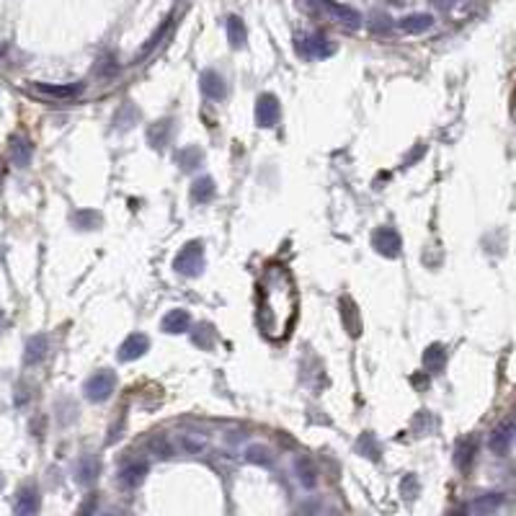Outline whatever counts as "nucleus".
Instances as JSON below:
<instances>
[{
	"instance_id": "f257e3e1",
	"label": "nucleus",
	"mask_w": 516,
	"mask_h": 516,
	"mask_svg": "<svg viewBox=\"0 0 516 516\" xmlns=\"http://www.w3.org/2000/svg\"><path fill=\"white\" fill-rule=\"evenodd\" d=\"M299 310L297 284L284 263H269L258 279V330L269 341H287Z\"/></svg>"
},
{
	"instance_id": "f03ea898",
	"label": "nucleus",
	"mask_w": 516,
	"mask_h": 516,
	"mask_svg": "<svg viewBox=\"0 0 516 516\" xmlns=\"http://www.w3.org/2000/svg\"><path fill=\"white\" fill-rule=\"evenodd\" d=\"M173 269L181 277H199L204 269V243L202 240H191L181 248L179 256L173 258Z\"/></svg>"
},
{
	"instance_id": "7ed1b4c3",
	"label": "nucleus",
	"mask_w": 516,
	"mask_h": 516,
	"mask_svg": "<svg viewBox=\"0 0 516 516\" xmlns=\"http://www.w3.org/2000/svg\"><path fill=\"white\" fill-rule=\"evenodd\" d=\"M116 390V374L112 369H101V372L90 374L85 385H83V392L88 397L90 403H104L112 397V392Z\"/></svg>"
},
{
	"instance_id": "20e7f679",
	"label": "nucleus",
	"mask_w": 516,
	"mask_h": 516,
	"mask_svg": "<svg viewBox=\"0 0 516 516\" xmlns=\"http://www.w3.org/2000/svg\"><path fill=\"white\" fill-rule=\"evenodd\" d=\"M318 3H320V8L330 16V18H333V21L341 23V26H346V29H359L361 26V13L356 11V8L344 6V3H336V0H318Z\"/></svg>"
},
{
	"instance_id": "39448f33",
	"label": "nucleus",
	"mask_w": 516,
	"mask_h": 516,
	"mask_svg": "<svg viewBox=\"0 0 516 516\" xmlns=\"http://www.w3.org/2000/svg\"><path fill=\"white\" fill-rule=\"evenodd\" d=\"M297 52L305 54V57H313V60H323V57H330L336 52V47L330 39H325L323 34H310V37L299 39Z\"/></svg>"
},
{
	"instance_id": "423d86ee",
	"label": "nucleus",
	"mask_w": 516,
	"mask_h": 516,
	"mask_svg": "<svg viewBox=\"0 0 516 516\" xmlns=\"http://www.w3.org/2000/svg\"><path fill=\"white\" fill-rule=\"evenodd\" d=\"M279 116H282V109H279L277 96H271V93L258 96V101H256V121H258V127H277Z\"/></svg>"
},
{
	"instance_id": "0eeeda50",
	"label": "nucleus",
	"mask_w": 516,
	"mask_h": 516,
	"mask_svg": "<svg viewBox=\"0 0 516 516\" xmlns=\"http://www.w3.org/2000/svg\"><path fill=\"white\" fill-rule=\"evenodd\" d=\"M372 246H374V251L380 256H385V258H395V256H400V235H397L392 227H380V230L374 232L372 235Z\"/></svg>"
},
{
	"instance_id": "6e6552de",
	"label": "nucleus",
	"mask_w": 516,
	"mask_h": 516,
	"mask_svg": "<svg viewBox=\"0 0 516 516\" xmlns=\"http://www.w3.org/2000/svg\"><path fill=\"white\" fill-rule=\"evenodd\" d=\"M199 88L207 98L212 101H222L227 96V85H224V78L215 70H204L202 78H199Z\"/></svg>"
},
{
	"instance_id": "1a4fd4ad",
	"label": "nucleus",
	"mask_w": 516,
	"mask_h": 516,
	"mask_svg": "<svg viewBox=\"0 0 516 516\" xmlns=\"http://www.w3.org/2000/svg\"><path fill=\"white\" fill-rule=\"evenodd\" d=\"M8 155H11V163H13L16 168H26V165L31 163V155H34V145H31L26 137L16 135V137H11Z\"/></svg>"
},
{
	"instance_id": "9d476101",
	"label": "nucleus",
	"mask_w": 516,
	"mask_h": 516,
	"mask_svg": "<svg viewBox=\"0 0 516 516\" xmlns=\"http://www.w3.org/2000/svg\"><path fill=\"white\" fill-rule=\"evenodd\" d=\"M148 349H150L148 336H145V333H132V336L119 346V354H116V356H119V361H135V359H140Z\"/></svg>"
},
{
	"instance_id": "9b49d317",
	"label": "nucleus",
	"mask_w": 516,
	"mask_h": 516,
	"mask_svg": "<svg viewBox=\"0 0 516 516\" xmlns=\"http://www.w3.org/2000/svg\"><path fill=\"white\" fill-rule=\"evenodd\" d=\"M160 328H163L165 333H171V336L186 333V330L191 328V315H188L186 310H171V313H165Z\"/></svg>"
},
{
	"instance_id": "f8f14e48",
	"label": "nucleus",
	"mask_w": 516,
	"mask_h": 516,
	"mask_svg": "<svg viewBox=\"0 0 516 516\" xmlns=\"http://www.w3.org/2000/svg\"><path fill=\"white\" fill-rule=\"evenodd\" d=\"M34 90L37 93H42V96H49V98H62V101H68V98H75L83 93V85L78 83H70V85H49V83H37L34 85Z\"/></svg>"
},
{
	"instance_id": "ddd939ff",
	"label": "nucleus",
	"mask_w": 516,
	"mask_h": 516,
	"mask_svg": "<svg viewBox=\"0 0 516 516\" xmlns=\"http://www.w3.org/2000/svg\"><path fill=\"white\" fill-rule=\"evenodd\" d=\"M98 470H101V464H98L96 457L85 455L78 460V464H75V480H78L80 486H90V483L98 478Z\"/></svg>"
},
{
	"instance_id": "4468645a",
	"label": "nucleus",
	"mask_w": 516,
	"mask_h": 516,
	"mask_svg": "<svg viewBox=\"0 0 516 516\" xmlns=\"http://www.w3.org/2000/svg\"><path fill=\"white\" fill-rule=\"evenodd\" d=\"M431 26H434V18L428 13H411L397 21V29L403 31V34H424Z\"/></svg>"
},
{
	"instance_id": "2eb2a0df",
	"label": "nucleus",
	"mask_w": 516,
	"mask_h": 516,
	"mask_svg": "<svg viewBox=\"0 0 516 516\" xmlns=\"http://www.w3.org/2000/svg\"><path fill=\"white\" fill-rule=\"evenodd\" d=\"M47 352H49V341H47V336L29 338L26 352H23V364H26V367H34V364H39V361L44 359Z\"/></svg>"
},
{
	"instance_id": "dca6fc26",
	"label": "nucleus",
	"mask_w": 516,
	"mask_h": 516,
	"mask_svg": "<svg viewBox=\"0 0 516 516\" xmlns=\"http://www.w3.org/2000/svg\"><path fill=\"white\" fill-rule=\"evenodd\" d=\"M171 135H173L171 119L155 121V124H150V129H148V143L155 150H163L165 145H168V140H171Z\"/></svg>"
},
{
	"instance_id": "f3484780",
	"label": "nucleus",
	"mask_w": 516,
	"mask_h": 516,
	"mask_svg": "<svg viewBox=\"0 0 516 516\" xmlns=\"http://www.w3.org/2000/svg\"><path fill=\"white\" fill-rule=\"evenodd\" d=\"M145 475H148V464L145 462H129V464L121 467L119 483L124 488H137L145 480Z\"/></svg>"
},
{
	"instance_id": "a211bd4d",
	"label": "nucleus",
	"mask_w": 516,
	"mask_h": 516,
	"mask_svg": "<svg viewBox=\"0 0 516 516\" xmlns=\"http://www.w3.org/2000/svg\"><path fill=\"white\" fill-rule=\"evenodd\" d=\"M215 194H217V186H215V181L210 176H202V179H196L191 184V202L207 204L215 199Z\"/></svg>"
},
{
	"instance_id": "6ab92c4d",
	"label": "nucleus",
	"mask_w": 516,
	"mask_h": 516,
	"mask_svg": "<svg viewBox=\"0 0 516 516\" xmlns=\"http://www.w3.org/2000/svg\"><path fill=\"white\" fill-rule=\"evenodd\" d=\"M424 364H426L428 372H442L444 364H447V352H444V346L442 344L428 346L426 352H424Z\"/></svg>"
},
{
	"instance_id": "aec40b11",
	"label": "nucleus",
	"mask_w": 516,
	"mask_h": 516,
	"mask_svg": "<svg viewBox=\"0 0 516 516\" xmlns=\"http://www.w3.org/2000/svg\"><path fill=\"white\" fill-rule=\"evenodd\" d=\"M39 509V493L37 488H23L16 498V514H34Z\"/></svg>"
},
{
	"instance_id": "412c9836",
	"label": "nucleus",
	"mask_w": 516,
	"mask_h": 516,
	"mask_svg": "<svg viewBox=\"0 0 516 516\" xmlns=\"http://www.w3.org/2000/svg\"><path fill=\"white\" fill-rule=\"evenodd\" d=\"M227 39H230L232 49L246 47V26H243V21H240L238 16H230V18H227Z\"/></svg>"
},
{
	"instance_id": "4be33fe9",
	"label": "nucleus",
	"mask_w": 516,
	"mask_h": 516,
	"mask_svg": "<svg viewBox=\"0 0 516 516\" xmlns=\"http://www.w3.org/2000/svg\"><path fill=\"white\" fill-rule=\"evenodd\" d=\"M202 160H204V155H202V150L199 148H184V150L176 152V163H179L184 171H194Z\"/></svg>"
},
{
	"instance_id": "5701e85b",
	"label": "nucleus",
	"mask_w": 516,
	"mask_h": 516,
	"mask_svg": "<svg viewBox=\"0 0 516 516\" xmlns=\"http://www.w3.org/2000/svg\"><path fill=\"white\" fill-rule=\"evenodd\" d=\"M246 460L253 464H263V467H269L274 462V455H271L269 447H261V444H253V447L246 449Z\"/></svg>"
},
{
	"instance_id": "b1692460",
	"label": "nucleus",
	"mask_w": 516,
	"mask_h": 516,
	"mask_svg": "<svg viewBox=\"0 0 516 516\" xmlns=\"http://www.w3.org/2000/svg\"><path fill=\"white\" fill-rule=\"evenodd\" d=\"M215 328H212L210 323H202V325H196L194 330V344L199 346V349H207L210 352L212 346H215Z\"/></svg>"
},
{
	"instance_id": "393cba45",
	"label": "nucleus",
	"mask_w": 516,
	"mask_h": 516,
	"mask_svg": "<svg viewBox=\"0 0 516 516\" xmlns=\"http://www.w3.org/2000/svg\"><path fill=\"white\" fill-rule=\"evenodd\" d=\"M98 222H101V217H98V212H93V210H80L73 215V224L78 230H93Z\"/></svg>"
},
{
	"instance_id": "a878e982",
	"label": "nucleus",
	"mask_w": 516,
	"mask_h": 516,
	"mask_svg": "<svg viewBox=\"0 0 516 516\" xmlns=\"http://www.w3.org/2000/svg\"><path fill=\"white\" fill-rule=\"evenodd\" d=\"M294 467H297V478H299V483H302V486L305 488H315V483H318V478H315V470H313V464L307 462V460H297V464H294Z\"/></svg>"
},
{
	"instance_id": "bb28decb",
	"label": "nucleus",
	"mask_w": 516,
	"mask_h": 516,
	"mask_svg": "<svg viewBox=\"0 0 516 516\" xmlns=\"http://www.w3.org/2000/svg\"><path fill=\"white\" fill-rule=\"evenodd\" d=\"M341 315L349 320V333L356 336V333H359V323H356V307L352 305V299H344V302H341Z\"/></svg>"
},
{
	"instance_id": "cd10ccee",
	"label": "nucleus",
	"mask_w": 516,
	"mask_h": 516,
	"mask_svg": "<svg viewBox=\"0 0 516 516\" xmlns=\"http://www.w3.org/2000/svg\"><path fill=\"white\" fill-rule=\"evenodd\" d=\"M179 447L184 449V452H188V455H199V452L204 449V442L199 439V436L184 434V436H179Z\"/></svg>"
},
{
	"instance_id": "c85d7f7f",
	"label": "nucleus",
	"mask_w": 516,
	"mask_h": 516,
	"mask_svg": "<svg viewBox=\"0 0 516 516\" xmlns=\"http://www.w3.org/2000/svg\"><path fill=\"white\" fill-rule=\"evenodd\" d=\"M356 447H359V452H364V455H367L369 460H377V442H374L372 434H364V436H361Z\"/></svg>"
},
{
	"instance_id": "c756f323",
	"label": "nucleus",
	"mask_w": 516,
	"mask_h": 516,
	"mask_svg": "<svg viewBox=\"0 0 516 516\" xmlns=\"http://www.w3.org/2000/svg\"><path fill=\"white\" fill-rule=\"evenodd\" d=\"M390 26H392V23H390V18H388V16H382V13H374L372 21H369V29H372V31H390Z\"/></svg>"
},
{
	"instance_id": "7c9ffc66",
	"label": "nucleus",
	"mask_w": 516,
	"mask_h": 516,
	"mask_svg": "<svg viewBox=\"0 0 516 516\" xmlns=\"http://www.w3.org/2000/svg\"><path fill=\"white\" fill-rule=\"evenodd\" d=\"M501 503V498H483V501H478V503H472V511H491V509H496Z\"/></svg>"
},
{
	"instance_id": "2f4dec72",
	"label": "nucleus",
	"mask_w": 516,
	"mask_h": 516,
	"mask_svg": "<svg viewBox=\"0 0 516 516\" xmlns=\"http://www.w3.org/2000/svg\"><path fill=\"white\" fill-rule=\"evenodd\" d=\"M506 442H509V434H506V431H496V436H493V442H491V447L493 449H498V452H501L503 447H506Z\"/></svg>"
},
{
	"instance_id": "473e14b6",
	"label": "nucleus",
	"mask_w": 516,
	"mask_h": 516,
	"mask_svg": "<svg viewBox=\"0 0 516 516\" xmlns=\"http://www.w3.org/2000/svg\"><path fill=\"white\" fill-rule=\"evenodd\" d=\"M403 493H416V480H413V478L403 480Z\"/></svg>"
},
{
	"instance_id": "72a5a7b5",
	"label": "nucleus",
	"mask_w": 516,
	"mask_h": 516,
	"mask_svg": "<svg viewBox=\"0 0 516 516\" xmlns=\"http://www.w3.org/2000/svg\"><path fill=\"white\" fill-rule=\"evenodd\" d=\"M3 323H6V315H3V310H0V325H3Z\"/></svg>"
},
{
	"instance_id": "f704fd0d",
	"label": "nucleus",
	"mask_w": 516,
	"mask_h": 516,
	"mask_svg": "<svg viewBox=\"0 0 516 516\" xmlns=\"http://www.w3.org/2000/svg\"><path fill=\"white\" fill-rule=\"evenodd\" d=\"M0 184H3V173H0Z\"/></svg>"
}]
</instances>
